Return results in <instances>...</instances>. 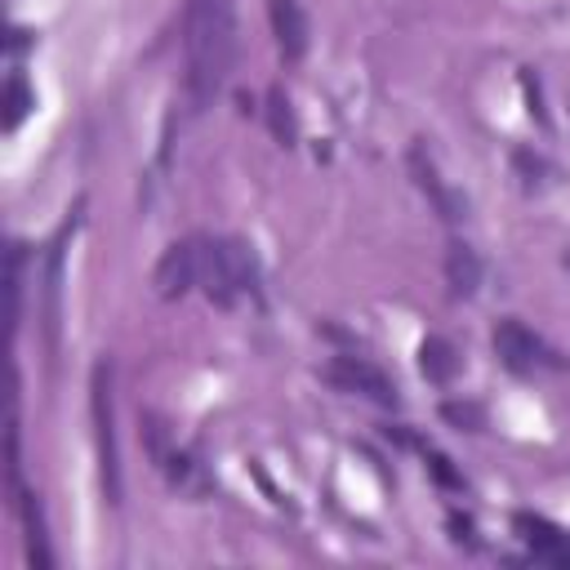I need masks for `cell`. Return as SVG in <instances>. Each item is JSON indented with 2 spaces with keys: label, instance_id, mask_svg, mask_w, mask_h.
I'll return each mask as SVG.
<instances>
[{
  "label": "cell",
  "instance_id": "obj_1",
  "mask_svg": "<svg viewBox=\"0 0 570 570\" xmlns=\"http://www.w3.org/2000/svg\"><path fill=\"white\" fill-rule=\"evenodd\" d=\"M183 53H187V94L191 107H205L236 58V13L232 0H187L183 13Z\"/></svg>",
  "mask_w": 570,
  "mask_h": 570
},
{
  "label": "cell",
  "instance_id": "obj_2",
  "mask_svg": "<svg viewBox=\"0 0 570 570\" xmlns=\"http://www.w3.org/2000/svg\"><path fill=\"white\" fill-rule=\"evenodd\" d=\"M200 289L209 303L232 307L245 289H254V254L240 240H200Z\"/></svg>",
  "mask_w": 570,
  "mask_h": 570
},
{
  "label": "cell",
  "instance_id": "obj_3",
  "mask_svg": "<svg viewBox=\"0 0 570 570\" xmlns=\"http://www.w3.org/2000/svg\"><path fill=\"white\" fill-rule=\"evenodd\" d=\"M89 405H94V441H98L102 490H107L111 503H120V454H116V432H111V370H107V361L94 365Z\"/></svg>",
  "mask_w": 570,
  "mask_h": 570
},
{
  "label": "cell",
  "instance_id": "obj_4",
  "mask_svg": "<svg viewBox=\"0 0 570 570\" xmlns=\"http://www.w3.org/2000/svg\"><path fill=\"white\" fill-rule=\"evenodd\" d=\"M325 379H330L338 392L365 396V401H374V405H396L392 379H387L379 365H370L365 356H334V361L325 365Z\"/></svg>",
  "mask_w": 570,
  "mask_h": 570
},
{
  "label": "cell",
  "instance_id": "obj_5",
  "mask_svg": "<svg viewBox=\"0 0 570 570\" xmlns=\"http://www.w3.org/2000/svg\"><path fill=\"white\" fill-rule=\"evenodd\" d=\"M410 174H414V183H419V191L432 200V209L445 218V223H459L463 214H468V200L436 174V165H432V151L423 147V142H414L410 147Z\"/></svg>",
  "mask_w": 570,
  "mask_h": 570
},
{
  "label": "cell",
  "instance_id": "obj_6",
  "mask_svg": "<svg viewBox=\"0 0 570 570\" xmlns=\"http://www.w3.org/2000/svg\"><path fill=\"white\" fill-rule=\"evenodd\" d=\"M200 281V240H174L156 263V294L183 298Z\"/></svg>",
  "mask_w": 570,
  "mask_h": 570
},
{
  "label": "cell",
  "instance_id": "obj_7",
  "mask_svg": "<svg viewBox=\"0 0 570 570\" xmlns=\"http://www.w3.org/2000/svg\"><path fill=\"white\" fill-rule=\"evenodd\" d=\"M494 356L512 370V374H530L543 365V343L534 338V330H525L517 316L494 325Z\"/></svg>",
  "mask_w": 570,
  "mask_h": 570
},
{
  "label": "cell",
  "instance_id": "obj_8",
  "mask_svg": "<svg viewBox=\"0 0 570 570\" xmlns=\"http://www.w3.org/2000/svg\"><path fill=\"white\" fill-rule=\"evenodd\" d=\"M267 18H272V36L285 62H298L307 53V18L298 9V0H267Z\"/></svg>",
  "mask_w": 570,
  "mask_h": 570
},
{
  "label": "cell",
  "instance_id": "obj_9",
  "mask_svg": "<svg viewBox=\"0 0 570 570\" xmlns=\"http://www.w3.org/2000/svg\"><path fill=\"white\" fill-rule=\"evenodd\" d=\"M445 285H450V298H472L476 285H481V258L472 245L463 240H450L445 245Z\"/></svg>",
  "mask_w": 570,
  "mask_h": 570
},
{
  "label": "cell",
  "instance_id": "obj_10",
  "mask_svg": "<svg viewBox=\"0 0 570 570\" xmlns=\"http://www.w3.org/2000/svg\"><path fill=\"white\" fill-rule=\"evenodd\" d=\"M517 530H525L521 539L534 548V557H543V561H552V566H570V534L566 530H557V525H548V521H539V517H517Z\"/></svg>",
  "mask_w": 570,
  "mask_h": 570
},
{
  "label": "cell",
  "instance_id": "obj_11",
  "mask_svg": "<svg viewBox=\"0 0 570 570\" xmlns=\"http://www.w3.org/2000/svg\"><path fill=\"white\" fill-rule=\"evenodd\" d=\"M419 370H423L428 383H450V379L459 374V352H454V343L441 338V334L423 338V343H419Z\"/></svg>",
  "mask_w": 570,
  "mask_h": 570
},
{
  "label": "cell",
  "instance_id": "obj_12",
  "mask_svg": "<svg viewBox=\"0 0 570 570\" xmlns=\"http://www.w3.org/2000/svg\"><path fill=\"white\" fill-rule=\"evenodd\" d=\"M267 125H272V138H276L281 147H294L298 125H294V107H289V98H285L281 85L267 89Z\"/></svg>",
  "mask_w": 570,
  "mask_h": 570
},
{
  "label": "cell",
  "instance_id": "obj_13",
  "mask_svg": "<svg viewBox=\"0 0 570 570\" xmlns=\"http://www.w3.org/2000/svg\"><path fill=\"white\" fill-rule=\"evenodd\" d=\"M31 107H36V98H31L27 80H22V76H9V80H4V134H13Z\"/></svg>",
  "mask_w": 570,
  "mask_h": 570
},
{
  "label": "cell",
  "instance_id": "obj_14",
  "mask_svg": "<svg viewBox=\"0 0 570 570\" xmlns=\"http://www.w3.org/2000/svg\"><path fill=\"white\" fill-rule=\"evenodd\" d=\"M22 321V245L9 249V325Z\"/></svg>",
  "mask_w": 570,
  "mask_h": 570
},
{
  "label": "cell",
  "instance_id": "obj_15",
  "mask_svg": "<svg viewBox=\"0 0 570 570\" xmlns=\"http://www.w3.org/2000/svg\"><path fill=\"white\" fill-rule=\"evenodd\" d=\"M445 419H450V423H459V428L468 423L472 432L481 428V410H476V405H454V401H450V405H445Z\"/></svg>",
  "mask_w": 570,
  "mask_h": 570
}]
</instances>
